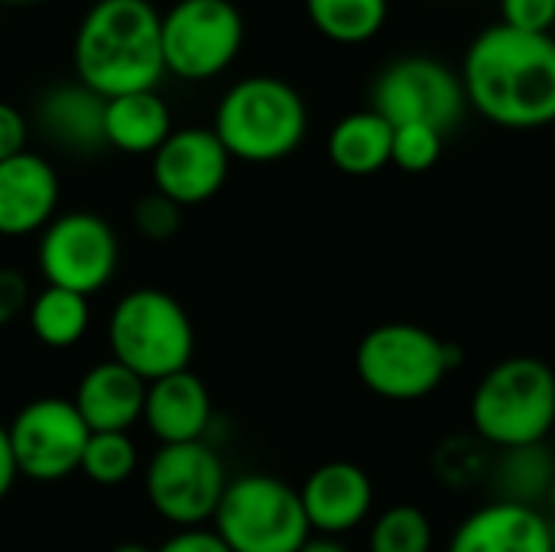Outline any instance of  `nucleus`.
<instances>
[{
	"mask_svg": "<svg viewBox=\"0 0 555 552\" xmlns=\"http://www.w3.org/2000/svg\"><path fill=\"white\" fill-rule=\"evenodd\" d=\"M468 107L507 130H537L555 124L553 33H524L488 26L462 62Z\"/></svg>",
	"mask_w": 555,
	"mask_h": 552,
	"instance_id": "obj_1",
	"label": "nucleus"
},
{
	"mask_svg": "<svg viewBox=\"0 0 555 552\" xmlns=\"http://www.w3.org/2000/svg\"><path fill=\"white\" fill-rule=\"evenodd\" d=\"M75 75L94 94L156 91L163 68L159 10L150 0H94L75 29Z\"/></svg>",
	"mask_w": 555,
	"mask_h": 552,
	"instance_id": "obj_2",
	"label": "nucleus"
},
{
	"mask_svg": "<svg viewBox=\"0 0 555 552\" xmlns=\"http://www.w3.org/2000/svg\"><path fill=\"white\" fill-rule=\"evenodd\" d=\"M472 429L501 449L546 442L555 426V371L543 358L514 355L498 361L475 387L468 403Z\"/></svg>",
	"mask_w": 555,
	"mask_h": 552,
	"instance_id": "obj_3",
	"label": "nucleus"
},
{
	"mask_svg": "<svg viewBox=\"0 0 555 552\" xmlns=\"http://www.w3.org/2000/svg\"><path fill=\"white\" fill-rule=\"evenodd\" d=\"M211 130L241 163H280L299 150L309 130L302 94L273 75L241 78L215 107Z\"/></svg>",
	"mask_w": 555,
	"mask_h": 552,
	"instance_id": "obj_4",
	"label": "nucleus"
},
{
	"mask_svg": "<svg viewBox=\"0 0 555 552\" xmlns=\"http://www.w3.org/2000/svg\"><path fill=\"white\" fill-rule=\"evenodd\" d=\"M462 351L442 342L436 332L413 322H384L371 329L354 351V371L361 384L393 403H416L433 397L452 368H459Z\"/></svg>",
	"mask_w": 555,
	"mask_h": 552,
	"instance_id": "obj_5",
	"label": "nucleus"
},
{
	"mask_svg": "<svg viewBox=\"0 0 555 552\" xmlns=\"http://www.w3.org/2000/svg\"><path fill=\"white\" fill-rule=\"evenodd\" d=\"M107 342L111 358L146 384L189 371L195 355V329L185 306L156 286H140L117 299Z\"/></svg>",
	"mask_w": 555,
	"mask_h": 552,
	"instance_id": "obj_6",
	"label": "nucleus"
},
{
	"mask_svg": "<svg viewBox=\"0 0 555 552\" xmlns=\"http://www.w3.org/2000/svg\"><path fill=\"white\" fill-rule=\"evenodd\" d=\"M215 534L231 552H299L312 537L299 491L263 472L228 482Z\"/></svg>",
	"mask_w": 555,
	"mask_h": 552,
	"instance_id": "obj_7",
	"label": "nucleus"
},
{
	"mask_svg": "<svg viewBox=\"0 0 555 552\" xmlns=\"http://www.w3.org/2000/svg\"><path fill=\"white\" fill-rule=\"evenodd\" d=\"M163 68L182 81H208L244 49V16L234 0H176L159 13Z\"/></svg>",
	"mask_w": 555,
	"mask_h": 552,
	"instance_id": "obj_8",
	"label": "nucleus"
},
{
	"mask_svg": "<svg viewBox=\"0 0 555 552\" xmlns=\"http://www.w3.org/2000/svg\"><path fill=\"white\" fill-rule=\"evenodd\" d=\"M143 488L150 508L163 521L189 530L215 521V511L228 491V472L215 446H208L205 439L159 446L156 455L146 462Z\"/></svg>",
	"mask_w": 555,
	"mask_h": 552,
	"instance_id": "obj_9",
	"label": "nucleus"
},
{
	"mask_svg": "<svg viewBox=\"0 0 555 552\" xmlns=\"http://www.w3.org/2000/svg\"><path fill=\"white\" fill-rule=\"evenodd\" d=\"M465 107L468 98L462 75L433 55H403L390 62L371 88V111L390 127L426 124L449 133L465 117Z\"/></svg>",
	"mask_w": 555,
	"mask_h": 552,
	"instance_id": "obj_10",
	"label": "nucleus"
},
{
	"mask_svg": "<svg viewBox=\"0 0 555 552\" xmlns=\"http://www.w3.org/2000/svg\"><path fill=\"white\" fill-rule=\"evenodd\" d=\"M36 264L46 286L72 290L91 299L114 280L120 264V244L114 228L101 215L65 211L42 228Z\"/></svg>",
	"mask_w": 555,
	"mask_h": 552,
	"instance_id": "obj_11",
	"label": "nucleus"
},
{
	"mask_svg": "<svg viewBox=\"0 0 555 552\" xmlns=\"http://www.w3.org/2000/svg\"><path fill=\"white\" fill-rule=\"evenodd\" d=\"M20 475L33 482H62L81 468L91 429L72 400L39 397L26 403L7 426Z\"/></svg>",
	"mask_w": 555,
	"mask_h": 552,
	"instance_id": "obj_12",
	"label": "nucleus"
},
{
	"mask_svg": "<svg viewBox=\"0 0 555 552\" xmlns=\"http://www.w3.org/2000/svg\"><path fill=\"white\" fill-rule=\"evenodd\" d=\"M231 172V153L211 127H182L153 153V189L182 208L202 205L221 192Z\"/></svg>",
	"mask_w": 555,
	"mask_h": 552,
	"instance_id": "obj_13",
	"label": "nucleus"
},
{
	"mask_svg": "<svg viewBox=\"0 0 555 552\" xmlns=\"http://www.w3.org/2000/svg\"><path fill=\"white\" fill-rule=\"evenodd\" d=\"M309 530L319 537H345L371 517L374 482L354 462H325L299 488Z\"/></svg>",
	"mask_w": 555,
	"mask_h": 552,
	"instance_id": "obj_14",
	"label": "nucleus"
},
{
	"mask_svg": "<svg viewBox=\"0 0 555 552\" xmlns=\"http://www.w3.org/2000/svg\"><path fill=\"white\" fill-rule=\"evenodd\" d=\"M59 172L39 153H16L0 163V238L42 234L59 211Z\"/></svg>",
	"mask_w": 555,
	"mask_h": 552,
	"instance_id": "obj_15",
	"label": "nucleus"
},
{
	"mask_svg": "<svg viewBox=\"0 0 555 552\" xmlns=\"http://www.w3.org/2000/svg\"><path fill=\"white\" fill-rule=\"evenodd\" d=\"M446 552H555L553 521L543 508L488 501L455 527Z\"/></svg>",
	"mask_w": 555,
	"mask_h": 552,
	"instance_id": "obj_16",
	"label": "nucleus"
},
{
	"mask_svg": "<svg viewBox=\"0 0 555 552\" xmlns=\"http://www.w3.org/2000/svg\"><path fill=\"white\" fill-rule=\"evenodd\" d=\"M143 423L159 446L202 442L211 426V394L192 371H179L146 384Z\"/></svg>",
	"mask_w": 555,
	"mask_h": 552,
	"instance_id": "obj_17",
	"label": "nucleus"
},
{
	"mask_svg": "<svg viewBox=\"0 0 555 552\" xmlns=\"http://www.w3.org/2000/svg\"><path fill=\"white\" fill-rule=\"evenodd\" d=\"M36 127L49 143L65 153L91 156L107 146L104 140V98L85 88L78 78L42 91L36 101Z\"/></svg>",
	"mask_w": 555,
	"mask_h": 552,
	"instance_id": "obj_18",
	"label": "nucleus"
},
{
	"mask_svg": "<svg viewBox=\"0 0 555 552\" xmlns=\"http://www.w3.org/2000/svg\"><path fill=\"white\" fill-rule=\"evenodd\" d=\"M72 403L91 433H130V426L143 420L146 381L107 358L85 371Z\"/></svg>",
	"mask_w": 555,
	"mask_h": 552,
	"instance_id": "obj_19",
	"label": "nucleus"
},
{
	"mask_svg": "<svg viewBox=\"0 0 555 552\" xmlns=\"http://www.w3.org/2000/svg\"><path fill=\"white\" fill-rule=\"evenodd\" d=\"M172 133L169 104L156 91H133L104 101V140L117 153L153 156Z\"/></svg>",
	"mask_w": 555,
	"mask_h": 552,
	"instance_id": "obj_20",
	"label": "nucleus"
},
{
	"mask_svg": "<svg viewBox=\"0 0 555 552\" xmlns=\"http://www.w3.org/2000/svg\"><path fill=\"white\" fill-rule=\"evenodd\" d=\"M393 127L377 111L345 114L328 133V159L345 176H374L390 166Z\"/></svg>",
	"mask_w": 555,
	"mask_h": 552,
	"instance_id": "obj_21",
	"label": "nucleus"
},
{
	"mask_svg": "<svg viewBox=\"0 0 555 552\" xmlns=\"http://www.w3.org/2000/svg\"><path fill=\"white\" fill-rule=\"evenodd\" d=\"M488 478H491L494 501L546 508L555 482V452L546 442L501 449Z\"/></svg>",
	"mask_w": 555,
	"mask_h": 552,
	"instance_id": "obj_22",
	"label": "nucleus"
},
{
	"mask_svg": "<svg viewBox=\"0 0 555 552\" xmlns=\"http://www.w3.org/2000/svg\"><path fill=\"white\" fill-rule=\"evenodd\" d=\"M26 319H29V329L39 345L62 351L85 338V332L91 325V306H88V296H78V293L59 290V286H46L33 296Z\"/></svg>",
	"mask_w": 555,
	"mask_h": 552,
	"instance_id": "obj_23",
	"label": "nucleus"
},
{
	"mask_svg": "<svg viewBox=\"0 0 555 552\" xmlns=\"http://www.w3.org/2000/svg\"><path fill=\"white\" fill-rule=\"evenodd\" d=\"M309 23L332 42L358 46L374 39L390 13L387 0H306Z\"/></svg>",
	"mask_w": 555,
	"mask_h": 552,
	"instance_id": "obj_24",
	"label": "nucleus"
},
{
	"mask_svg": "<svg viewBox=\"0 0 555 552\" xmlns=\"http://www.w3.org/2000/svg\"><path fill=\"white\" fill-rule=\"evenodd\" d=\"M367 552H433V524L413 504L387 508L367 537Z\"/></svg>",
	"mask_w": 555,
	"mask_h": 552,
	"instance_id": "obj_25",
	"label": "nucleus"
},
{
	"mask_svg": "<svg viewBox=\"0 0 555 552\" xmlns=\"http://www.w3.org/2000/svg\"><path fill=\"white\" fill-rule=\"evenodd\" d=\"M78 472L104 488L124 485L137 472V446L130 433H91Z\"/></svg>",
	"mask_w": 555,
	"mask_h": 552,
	"instance_id": "obj_26",
	"label": "nucleus"
},
{
	"mask_svg": "<svg viewBox=\"0 0 555 552\" xmlns=\"http://www.w3.org/2000/svg\"><path fill=\"white\" fill-rule=\"evenodd\" d=\"M446 133L426 127V124H403L393 127V150L390 163L400 166L403 172H426L439 163L442 156Z\"/></svg>",
	"mask_w": 555,
	"mask_h": 552,
	"instance_id": "obj_27",
	"label": "nucleus"
},
{
	"mask_svg": "<svg viewBox=\"0 0 555 552\" xmlns=\"http://www.w3.org/2000/svg\"><path fill=\"white\" fill-rule=\"evenodd\" d=\"M182 205H176L172 198H166L163 192H146L143 198H137L133 205V228L140 238L153 241V244H163V241H172L182 228Z\"/></svg>",
	"mask_w": 555,
	"mask_h": 552,
	"instance_id": "obj_28",
	"label": "nucleus"
},
{
	"mask_svg": "<svg viewBox=\"0 0 555 552\" xmlns=\"http://www.w3.org/2000/svg\"><path fill=\"white\" fill-rule=\"evenodd\" d=\"M501 23L524 33H550L555 26V0H501Z\"/></svg>",
	"mask_w": 555,
	"mask_h": 552,
	"instance_id": "obj_29",
	"label": "nucleus"
},
{
	"mask_svg": "<svg viewBox=\"0 0 555 552\" xmlns=\"http://www.w3.org/2000/svg\"><path fill=\"white\" fill-rule=\"evenodd\" d=\"M29 303H33L29 280L13 267H0V329L26 316Z\"/></svg>",
	"mask_w": 555,
	"mask_h": 552,
	"instance_id": "obj_30",
	"label": "nucleus"
},
{
	"mask_svg": "<svg viewBox=\"0 0 555 552\" xmlns=\"http://www.w3.org/2000/svg\"><path fill=\"white\" fill-rule=\"evenodd\" d=\"M26 133H29V124L20 114V107L0 101V163L26 150Z\"/></svg>",
	"mask_w": 555,
	"mask_h": 552,
	"instance_id": "obj_31",
	"label": "nucleus"
},
{
	"mask_svg": "<svg viewBox=\"0 0 555 552\" xmlns=\"http://www.w3.org/2000/svg\"><path fill=\"white\" fill-rule=\"evenodd\" d=\"M156 552H231L228 543L208 530V527H189V530H179L176 537H169L166 543H159Z\"/></svg>",
	"mask_w": 555,
	"mask_h": 552,
	"instance_id": "obj_32",
	"label": "nucleus"
},
{
	"mask_svg": "<svg viewBox=\"0 0 555 552\" xmlns=\"http://www.w3.org/2000/svg\"><path fill=\"white\" fill-rule=\"evenodd\" d=\"M16 475H20V468H16V459H13L10 433H7V426H0V501L10 495Z\"/></svg>",
	"mask_w": 555,
	"mask_h": 552,
	"instance_id": "obj_33",
	"label": "nucleus"
},
{
	"mask_svg": "<svg viewBox=\"0 0 555 552\" xmlns=\"http://www.w3.org/2000/svg\"><path fill=\"white\" fill-rule=\"evenodd\" d=\"M299 552H351V550L341 543V537H319V534H312V537L302 543V550Z\"/></svg>",
	"mask_w": 555,
	"mask_h": 552,
	"instance_id": "obj_34",
	"label": "nucleus"
},
{
	"mask_svg": "<svg viewBox=\"0 0 555 552\" xmlns=\"http://www.w3.org/2000/svg\"><path fill=\"white\" fill-rule=\"evenodd\" d=\"M111 552H156L153 547H146V543H137V540H127V543H117Z\"/></svg>",
	"mask_w": 555,
	"mask_h": 552,
	"instance_id": "obj_35",
	"label": "nucleus"
},
{
	"mask_svg": "<svg viewBox=\"0 0 555 552\" xmlns=\"http://www.w3.org/2000/svg\"><path fill=\"white\" fill-rule=\"evenodd\" d=\"M546 514H550V521H555V482L550 488V498H546Z\"/></svg>",
	"mask_w": 555,
	"mask_h": 552,
	"instance_id": "obj_36",
	"label": "nucleus"
},
{
	"mask_svg": "<svg viewBox=\"0 0 555 552\" xmlns=\"http://www.w3.org/2000/svg\"><path fill=\"white\" fill-rule=\"evenodd\" d=\"M0 3H7V7H29V3H39V0H0Z\"/></svg>",
	"mask_w": 555,
	"mask_h": 552,
	"instance_id": "obj_37",
	"label": "nucleus"
},
{
	"mask_svg": "<svg viewBox=\"0 0 555 552\" xmlns=\"http://www.w3.org/2000/svg\"><path fill=\"white\" fill-rule=\"evenodd\" d=\"M553 550H555V521H553Z\"/></svg>",
	"mask_w": 555,
	"mask_h": 552,
	"instance_id": "obj_38",
	"label": "nucleus"
},
{
	"mask_svg": "<svg viewBox=\"0 0 555 552\" xmlns=\"http://www.w3.org/2000/svg\"><path fill=\"white\" fill-rule=\"evenodd\" d=\"M553 143H555V124H553Z\"/></svg>",
	"mask_w": 555,
	"mask_h": 552,
	"instance_id": "obj_39",
	"label": "nucleus"
}]
</instances>
